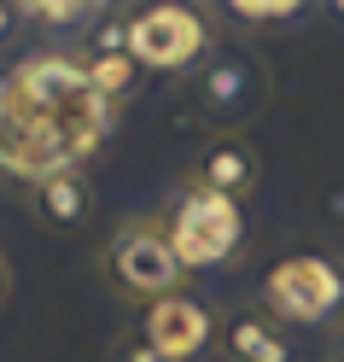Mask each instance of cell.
Returning a JSON list of instances; mask_svg holds the SVG:
<instances>
[{
	"instance_id": "16",
	"label": "cell",
	"mask_w": 344,
	"mask_h": 362,
	"mask_svg": "<svg viewBox=\"0 0 344 362\" xmlns=\"http://www.w3.org/2000/svg\"><path fill=\"white\" fill-rule=\"evenodd\" d=\"M327 362H344V327L333 333V351H327Z\"/></svg>"
},
{
	"instance_id": "15",
	"label": "cell",
	"mask_w": 344,
	"mask_h": 362,
	"mask_svg": "<svg viewBox=\"0 0 344 362\" xmlns=\"http://www.w3.org/2000/svg\"><path fill=\"white\" fill-rule=\"evenodd\" d=\"M12 24H18V6H6V0H0V41L12 35Z\"/></svg>"
},
{
	"instance_id": "11",
	"label": "cell",
	"mask_w": 344,
	"mask_h": 362,
	"mask_svg": "<svg viewBox=\"0 0 344 362\" xmlns=\"http://www.w3.org/2000/svg\"><path fill=\"white\" fill-rule=\"evenodd\" d=\"M18 18H30V24L41 30H82V24H94V0H12Z\"/></svg>"
},
{
	"instance_id": "13",
	"label": "cell",
	"mask_w": 344,
	"mask_h": 362,
	"mask_svg": "<svg viewBox=\"0 0 344 362\" xmlns=\"http://www.w3.org/2000/svg\"><path fill=\"white\" fill-rule=\"evenodd\" d=\"M117 362H164V356H158V351H146L141 339H129V345L117 351Z\"/></svg>"
},
{
	"instance_id": "5",
	"label": "cell",
	"mask_w": 344,
	"mask_h": 362,
	"mask_svg": "<svg viewBox=\"0 0 344 362\" xmlns=\"http://www.w3.org/2000/svg\"><path fill=\"white\" fill-rule=\"evenodd\" d=\"M216 327H222V315L193 298V292H170V298H158L141 310V345L158 351L164 362H198L204 351L216 345Z\"/></svg>"
},
{
	"instance_id": "4",
	"label": "cell",
	"mask_w": 344,
	"mask_h": 362,
	"mask_svg": "<svg viewBox=\"0 0 344 362\" xmlns=\"http://www.w3.org/2000/svg\"><path fill=\"white\" fill-rule=\"evenodd\" d=\"M257 292H263V310L280 327H321V322H333L344 310V269L333 257L292 252L280 263H268Z\"/></svg>"
},
{
	"instance_id": "12",
	"label": "cell",
	"mask_w": 344,
	"mask_h": 362,
	"mask_svg": "<svg viewBox=\"0 0 344 362\" xmlns=\"http://www.w3.org/2000/svg\"><path fill=\"white\" fill-rule=\"evenodd\" d=\"M234 24H245V30H263V24H292L297 12V0H234V6H222Z\"/></svg>"
},
{
	"instance_id": "7",
	"label": "cell",
	"mask_w": 344,
	"mask_h": 362,
	"mask_svg": "<svg viewBox=\"0 0 344 362\" xmlns=\"http://www.w3.org/2000/svg\"><path fill=\"white\" fill-rule=\"evenodd\" d=\"M187 181L222 193V199H234V205H245V199L257 193V181H263V158H257V146H251L245 134H210L204 152L193 158Z\"/></svg>"
},
{
	"instance_id": "14",
	"label": "cell",
	"mask_w": 344,
	"mask_h": 362,
	"mask_svg": "<svg viewBox=\"0 0 344 362\" xmlns=\"http://www.w3.org/2000/svg\"><path fill=\"white\" fill-rule=\"evenodd\" d=\"M6 298H12V263H6V252H0V310H6Z\"/></svg>"
},
{
	"instance_id": "10",
	"label": "cell",
	"mask_w": 344,
	"mask_h": 362,
	"mask_svg": "<svg viewBox=\"0 0 344 362\" xmlns=\"http://www.w3.org/2000/svg\"><path fill=\"white\" fill-rule=\"evenodd\" d=\"M141 64H134L129 53H94L88 59V94H94L100 105H129L134 88H141Z\"/></svg>"
},
{
	"instance_id": "17",
	"label": "cell",
	"mask_w": 344,
	"mask_h": 362,
	"mask_svg": "<svg viewBox=\"0 0 344 362\" xmlns=\"http://www.w3.org/2000/svg\"><path fill=\"white\" fill-rule=\"evenodd\" d=\"M333 18H338V24H344V0H333Z\"/></svg>"
},
{
	"instance_id": "9",
	"label": "cell",
	"mask_w": 344,
	"mask_h": 362,
	"mask_svg": "<svg viewBox=\"0 0 344 362\" xmlns=\"http://www.w3.org/2000/svg\"><path fill=\"white\" fill-rule=\"evenodd\" d=\"M88 211H94V199H88V175L82 170H47L30 187V216L41 222V228H53V234L82 228Z\"/></svg>"
},
{
	"instance_id": "2",
	"label": "cell",
	"mask_w": 344,
	"mask_h": 362,
	"mask_svg": "<svg viewBox=\"0 0 344 362\" xmlns=\"http://www.w3.org/2000/svg\"><path fill=\"white\" fill-rule=\"evenodd\" d=\"M158 222H164L187 275L193 269H222L245 252V205H234L210 187H193V181H181V193L158 211Z\"/></svg>"
},
{
	"instance_id": "3",
	"label": "cell",
	"mask_w": 344,
	"mask_h": 362,
	"mask_svg": "<svg viewBox=\"0 0 344 362\" xmlns=\"http://www.w3.org/2000/svg\"><path fill=\"white\" fill-rule=\"evenodd\" d=\"M123 41H129V59L141 71H198L204 53L216 47V24L204 6H146V12H129L123 18Z\"/></svg>"
},
{
	"instance_id": "6",
	"label": "cell",
	"mask_w": 344,
	"mask_h": 362,
	"mask_svg": "<svg viewBox=\"0 0 344 362\" xmlns=\"http://www.w3.org/2000/svg\"><path fill=\"white\" fill-rule=\"evenodd\" d=\"M193 94H198V111H204V117L222 123L216 134H239V123L263 105L268 82H263V64L251 59V53H227V59H204V64H198Z\"/></svg>"
},
{
	"instance_id": "8",
	"label": "cell",
	"mask_w": 344,
	"mask_h": 362,
	"mask_svg": "<svg viewBox=\"0 0 344 362\" xmlns=\"http://www.w3.org/2000/svg\"><path fill=\"white\" fill-rule=\"evenodd\" d=\"M222 362H286V327L268 310H234L216 327Z\"/></svg>"
},
{
	"instance_id": "1",
	"label": "cell",
	"mask_w": 344,
	"mask_h": 362,
	"mask_svg": "<svg viewBox=\"0 0 344 362\" xmlns=\"http://www.w3.org/2000/svg\"><path fill=\"white\" fill-rule=\"evenodd\" d=\"M100 275L111 281V292H117L123 304H158L170 298V292H181V281H187V269H181L175 245L164 234V222H158V211L146 216H123L117 228H111L105 252H100Z\"/></svg>"
}]
</instances>
